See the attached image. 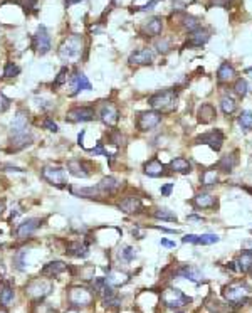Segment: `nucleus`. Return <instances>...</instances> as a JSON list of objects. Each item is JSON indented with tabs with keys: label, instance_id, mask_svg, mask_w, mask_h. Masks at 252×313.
Segmentation results:
<instances>
[{
	"label": "nucleus",
	"instance_id": "obj_1",
	"mask_svg": "<svg viewBox=\"0 0 252 313\" xmlns=\"http://www.w3.org/2000/svg\"><path fill=\"white\" fill-rule=\"evenodd\" d=\"M86 51L84 46V39L79 34H71L67 36L62 44L57 49V54H59L61 61H64L66 64H74L82 57V52Z\"/></svg>",
	"mask_w": 252,
	"mask_h": 313
},
{
	"label": "nucleus",
	"instance_id": "obj_2",
	"mask_svg": "<svg viewBox=\"0 0 252 313\" xmlns=\"http://www.w3.org/2000/svg\"><path fill=\"white\" fill-rule=\"evenodd\" d=\"M121 189V182L116 177H104L103 180H99V184L96 187H88V189H81L79 195H86L88 199H98V197H111L118 194Z\"/></svg>",
	"mask_w": 252,
	"mask_h": 313
},
{
	"label": "nucleus",
	"instance_id": "obj_3",
	"mask_svg": "<svg viewBox=\"0 0 252 313\" xmlns=\"http://www.w3.org/2000/svg\"><path fill=\"white\" fill-rule=\"evenodd\" d=\"M148 105L155 112L172 113L177 108V93L173 89H163L148 98Z\"/></svg>",
	"mask_w": 252,
	"mask_h": 313
},
{
	"label": "nucleus",
	"instance_id": "obj_4",
	"mask_svg": "<svg viewBox=\"0 0 252 313\" xmlns=\"http://www.w3.org/2000/svg\"><path fill=\"white\" fill-rule=\"evenodd\" d=\"M250 286L245 281H234L224 288V298L232 306H242L249 301Z\"/></svg>",
	"mask_w": 252,
	"mask_h": 313
},
{
	"label": "nucleus",
	"instance_id": "obj_5",
	"mask_svg": "<svg viewBox=\"0 0 252 313\" xmlns=\"http://www.w3.org/2000/svg\"><path fill=\"white\" fill-rule=\"evenodd\" d=\"M67 301L72 308H84L94 301V291L86 286H71L67 290Z\"/></svg>",
	"mask_w": 252,
	"mask_h": 313
},
{
	"label": "nucleus",
	"instance_id": "obj_6",
	"mask_svg": "<svg viewBox=\"0 0 252 313\" xmlns=\"http://www.w3.org/2000/svg\"><path fill=\"white\" fill-rule=\"evenodd\" d=\"M41 179L46 180L47 184L57 187V189H64V187L67 185L66 170L61 167H52V165L42 167L41 168Z\"/></svg>",
	"mask_w": 252,
	"mask_h": 313
},
{
	"label": "nucleus",
	"instance_id": "obj_7",
	"mask_svg": "<svg viewBox=\"0 0 252 313\" xmlns=\"http://www.w3.org/2000/svg\"><path fill=\"white\" fill-rule=\"evenodd\" d=\"M192 301L190 296H187L185 293L178 288H167L162 293V303L168 308H183Z\"/></svg>",
	"mask_w": 252,
	"mask_h": 313
},
{
	"label": "nucleus",
	"instance_id": "obj_8",
	"mask_svg": "<svg viewBox=\"0 0 252 313\" xmlns=\"http://www.w3.org/2000/svg\"><path fill=\"white\" fill-rule=\"evenodd\" d=\"M32 49L36 51L39 56H46L47 52L52 49L51 34L47 31L46 26H39L36 34L32 36Z\"/></svg>",
	"mask_w": 252,
	"mask_h": 313
},
{
	"label": "nucleus",
	"instance_id": "obj_9",
	"mask_svg": "<svg viewBox=\"0 0 252 313\" xmlns=\"http://www.w3.org/2000/svg\"><path fill=\"white\" fill-rule=\"evenodd\" d=\"M52 291V285L49 281L46 280H41V278H36V280H31L27 283L26 286V295L31 296L32 300H44V298L49 295V293Z\"/></svg>",
	"mask_w": 252,
	"mask_h": 313
},
{
	"label": "nucleus",
	"instance_id": "obj_10",
	"mask_svg": "<svg viewBox=\"0 0 252 313\" xmlns=\"http://www.w3.org/2000/svg\"><path fill=\"white\" fill-rule=\"evenodd\" d=\"M96 118V110L94 107H72L69 112L66 113V122L69 123H86V122H93Z\"/></svg>",
	"mask_w": 252,
	"mask_h": 313
},
{
	"label": "nucleus",
	"instance_id": "obj_11",
	"mask_svg": "<svg viewBox=\"0 0 252 313\" xmlns=\"http://www.w3.org/2000/svg\"><path fill=\"white\" fill-rule=\"evenodd\" d=\"M160 123H162V113L155 112V110L140 113L137 118V128L140 132H150V130L157 128Z\"/></svg>",
	"mask_w": 252,
	"mask_h": 313
},
{
	"label": "nucleus",
	"instance_id": "obj_12",
	"mask_svg": "<svg viewBox=\"0 0 252 313\" xmlns=\"http://www.w3.org/2000/svg\"><path fill=\"white\" fill-rule=\"evenodd\" d=\"M67 172L71 173L76 179H88L93 173V165L86 160H81V158H72V160L67 162Z\"/></svg>",
	"mask_w": 252,
	"mask_h": 313
},
{
	"label": "nucleus",
	"instance_id": "obj_13",
	"mask_svg": "<svg viewBox=\"0 0 252 313\" xmlns=\"http://www.w3.org/2000/svg\"><path fill=\"white\" fill-rule=\"evenodd\" d=\"M99 120L103 122L106 127H114L119 122V110L114 103L111 101H104L99 107Z\"/></svg>",
	"mask_w": 252,
	"mask_h": 313
},
{
	"label": "nucleus",
	"instance_id": "obj_14",
	"mask_svg": "<svg viewBox=\"0 0 252 313\" xmlns=\"http://www.w3.org/2000/svg\"><path fill=\"white\" fill-rule=\"evenodd\" d=\"M69 83H71V96H74L77 93H81L82 89L84 91H91L93 89V84H91V81L88 79V76L84 73H81L79 69H74L69 76Z\"/></svg>",
	"mask_w": 252,
	"mask_h": 313
},
{
	"label": "nucleus",
	"instance_id": "obj_15",
	"mask_svg": "<svg viewBox=\"0 0 252 313\" xmlns=\"http://www.w3.org/2000/svg\"><path fill=\"white\" fill-rule=\"evenodd\" d=\"M41 226H42V219H39V218H29L26 221H22V223L16 228V238L17 239L31 238Z\"/></svg>",
	"mask_w": 252,
	"mask_h": 313
},
{
	"label": "nucleus",
	"instance_id": "obj_16",
	"mask_svg": "<svg viewBox=\"0 0 252 313\" xmlns=\"http://www.w3.org/2000/svg\"><path fill=\"white\" fill-rule=\"evenodd\" d=\"M29 125H31V117L26 110H19L16 117L11 122V135H22L29 133Z\"/></svg>",
	"mask_w": 252,
	"mask_h": 313
},
{
	"label": "nucleus",
	"instance_id": "obj_17",
	"mask_svg": "<svg viewBox=\"0 0 252 313\" xmlns=\"http://www.w3.org/2000/svg\"><path fill=\"white\" fill-rule=\"evenodd\" d=\"M195 143L197 145H208L212 148V150L219 152L222 148V143H224V133L220 132V130H215V132H210V133H203L200 137L195 138Z\"/></svg>",
	"mask_w": 252,
	"mask_h": 313
},
{
	"label": "nucleus",
	"instance_id": "obj_18",
	"mask_svg": "<svg viewBox=\"0 0 252 313\" xmlns=\"http://www.w3.org/2000/svg\"><path fill=\"white\" fill-rule=\"evenodd\" d=\"M162 31H163V19L162 17H150L148 21L143 22L142 29H140V32H142L145 37H150V39L158 37L160 34H162Z\"/></svg>",
	"mask_w": 252,
	"mask_h": 313
},
{
	"label": "nucleus",
	"instance_id": "obj_19",
	"mask_svg": "<svg viewBox=\"0 0 252 313\" xmlns=\"http://www.w3.org/2000/svg\"><path fill=\"white\" fill-rule=\"evenodd\" d=\"M155 59V51L150 49V47H145V49H138L130 54L128 62L132 66H148L152 64Z\"/></svg>",
	"mask_w": 252,
	"mask_h": 313
},
{
	"label": "nucleus",
	"instance_id": "obj_20",
	"mask_svg": "<svg viewBox=\"0 0 252 313\" xmlns=\"http://www.w3.org/2000/svg\"><path fill=\"white\" fill-rule=\"evenodd\" d=\"M34 142L32 133H22V135H12L9 140V150L7 152H21L24 148L31 147Z\"/></svg>",
	"mask_w": 252,
	"mask_h": 313
},
{
	"label": "nucleus",
	"instance_id": "obj_21",
	"mask_svg": "<svg viewBox=\"0 0 252 313\" xmlns=\"http://www.w3.org/2000/svg\"><path fill=\"white\" fill-rule=\"evenodd\" d=\"M142 207H143L142 199L137 195L124 197V199H121V202L118 204V209L124 214H137L138 211H142Z\"/></svg>",
	"mask_w": 252,
	"mask_h": 313
},
{
	"label": "nucleus",
	"instance_id": "obj_22",
	"mask_svg": "<svg viewBox=\"0 0 252 313\" xmlns=\"http://www.w3.org/2000/svg\"><path fill=\"white\" fill-rule=\"evenodd\" d=\"M192 204L195 209H214L217 205V200L214 195H210L208 192H198V194L193 197Z\"/></svg>",
	"mask_w": 252,
	"mask_h": 313
},
{
	"label": "nucleus",
	"instance_id": "obj_23",
	"mask_svg": "<svg viewBox=\"0 0 252 313\" xmlns=\"http://www.w3.org/2000/svg\"><path fill=\"white\" fill-rule=\"evenodd\" d=\"M67 269V264L64 261H51L44 264V268L41 269V276L44 278H57L61 273H64Z\"/></svg>",
	"mask_w": 252,
	"mask_h": 313
},
{
	"label": "nucleus",
	"instance_id": "obj_24",
	"mask_svg": "<svg viewBox=\"0 0 252 313\" xmlns=\"http://www.w3.org/2000/svg\"><path fill=\"white\" fill-rule=\"evenodd\" d=\"M143 172L145 175L148 177H153V179H157V177H162L165 175V165L162 162L158 160V158H152V160L145 162L143 165Z\"/></svg>",
	"mask_w": 252,
	"mask_h": 313
},
{
	"label": "nucleus",
	"instance_id": "obj_25",
	"mask_svg": "<svg viewBox=\"0 0 252 313\" xmlns=\"http://www.w3.org/2000/svg\"><path fill=\"white\" fill-rule=\"evenodd\" d=\"M210 39V34H208L205 29H202V27H198L195 29L193 32L188 34V39H187V44L188 46H192V47H200L203 46L205 42Z\"/></svg>",
	"mask_w": 252,
	"mask_h": 313
},
{
	"label": "nucleus",
	"instance_id": "obj_26",
	"mask_svg": "<svg viewBox=\"0 0 252 313\" xmlns=\"http://www.w3.org/2000/svg\"><path fill=\"white\" fill-rule=\"evenodd\" d=\"M66 253L71 254L74 258H88L89 254V248L86 243H81V241H71L66 246Z\"/></svg>",
	"mask_w": 252,
	"mask_h": 313
},
{
	"label": "nucleus",
	"instance_id": "obj_27",
	"mask_svg": "<svg viewBox=\"0 0 252 313\" xmlns=\"http://www.w3.org/2000/svg\"><path fill=\"white\" fill-rule=\"evenodd\" d=\"M175 276H180V278H187V280H190L193 283H198L200 280H203V274L200 269L193 268V266H188V264H185V266H182L178 271L175 273Z\"/></svg>",
	"mask_w": 252,
	"mask_h": 313
},
{
	"label": "nucleus",
	"instance_id": "obj_28",
	"mask_svg": "<svg viewBox=\"0 0 252 313\" xmlns=\"http://www.w3.org/2000/svg\"><path fill=\"white\" fill-rule=\"evenodd\" d=\"M235 78V67L230 62H222L219 71H217V79L219 83H229Z\"/></svg>",
	"mask_w": 252,
	"mask_h": 313
},
{
	"label": "nucleus",
	"instance_id": "obj_29",
	"mask_svg": "<svg viewBox=\"0 0 252 313\" xmlns=\"http://www.w3.org/2000/svg\"><path fill=\"white\" fill-rule=\"evenodd\" d=\"M215 117H217V112H215L214 105L203 103L202 107L198 108V122H200V123H210V122H214Z\"/></svg>",
	"mask_w": 252,
	"mask_h": 313
},
{
	"label": "nucleus",
	"instance_id": "obj_30",
	"mask_svg": "<svg viewBox=\"0 0 252 313\" xmlns=\"http://www.w3.org/2000/svg\"><path fill=\"white\" fill-rule=\"evenodd\" d=\"M170 167H172V170H173V172L183 173V175H187V173H190V172H192V163L188 162L187 158H183V157L173 158V160L170 162Z\"/></svg>",
	"mask_w": 252,
	"mask_h": 313
},
{
	"label": "nucleus",
	"instance_id": "obj_31",
	"mask_svg": "<svg viewBox=\"0 0 252 313\" xmlns=\"http://www.w3.org/2000/svg\"><path fill=\"white\" fill-rule=\"evenodd\" d=\"M104 280H106V285L108 286L116 288V286L124 285V283L128 281V274L123 273V271H111Z\"/></svg>",
	"mask_w": 252,
	"mask_h": 313
},
{
	"label": "nucleus",
	"instance_id": "obj_32",
	"mask_svg": "<svg viewBox=\"0 0 252 313\" xmlns=\"http://www.w3.org/2000/svg\"><path fill=\"white\" fill-rule=\"evenodd\" d=\"M200 182L203 187H214L217 182H219V173H217L215 168H208V170H203L200 175Z\"/></svg>",
	"mask_w": 252,
	"mask_h": 313
},
{
	"label": "nucleus",
	"instance_id": "obj_33",
	"mask_svg": "<svg viewBox=\"0 0 252 313\" xmlns=\"http://www.w3.org/2000/svg\"><path fill=\"white\" fill-rule=\"evenodd\" d=\"M237 269L240 273H249L252 269V251H244L237 259Z\"/></svg>",
	"mask_w": 252,
	"mask_h": 313
},
{
	"label": "nucleus",
	"instance_id": "obj_34",
	"mask_svg": "<svg viewBox=\"0 0 252 313\" xmlns=\"http://www.w3.org/2000/svg\"><path fill=\"white\" fill-rule=\"evenodd\" d=\"M237 165V157H235V153H229V155H225V157H222L220 158V162H219V165H217V168L222 172H232L234 170V167Z\"/></svg>",
	"mask_w": 252,
	"mask_h": 313
},
{
	"label": "nucleus",
	"instance_id": "obj_35",
	"mask_svg": "<svg viewBox=\"0 0 252 313\" xmlns=\"http://www.w3.org/2000/svg\"><path fill=\"white\" fill-rule=\"evenodd\" d=\"M220 110H222V113H224V115H232L237 110L235 99L232 98V96H229V94L222 96V99H220Z\"/></svg>",
	"mask_w": 252,
	"mask_h": 313
},
{
	"label": "nucleus",
	"instance_id": "obj_36",
	"mask_svg": "<svg viewBox=\"0 0 252 313\" xmlns=\"http://www.w3.org/2000/svg\"><path fill=\"white\" fill-rule=\"evenodd\" d=\"M153 218L168 221V223H177V216L173 214L170 209H167V207H158V209L153 213Z\"/></svg>",
	"mask_w": 252,
	"mask_h": 313
},
{
	"label": "nucleus",
	"instance_id": "obj_37",
	"mask_svg": "<svg viewBox=\"0 0 252 313\" xmlns=\"http://www.w3.org/2000/svg\"><path fill=\"white\" fill-rule=\"evenodd\" d=\"M14 300V288L11 285H4L0 288V303L4 306H9Z\"/></svg>",
	"mask_w": 252,
	"mask_h": 313
},
{
	"label": "nucleus",
	"instance_id": "obj_38",
	"mask_svg": "<svg viewBox=\"0 0 252 313\" xmlns=\"http://www.w3.org/2000/svg\"><path fill=\"white\" fill-rule=\"evenodd\" d=\"M239 125L244 132H250L252 130V112L250 110H244V112L239 115Z\"/></svg>",
	"mask_w": 252,
	"mask_h": 313
},
{
	"label": "nucleus",
	"instance_id": "obj_39",
	"mask_svg": "<svg viewBox=\"0 0 252 313\" xmlns=\"http://www.w3.org/2000/svg\"><path fill=\"white\" fill-rule=\"evenodd\" d=\"M118 256H119L121 261L130 263V261H133V259L137 258V249L132 248V246H124L123 249H119Z\"/></svg>",
	"mask_w": 252,
	"mask_h": 313
},
{
	"label": "nucleus",
	"instance_id": "obj_40",
	"mask_svg": "<svg viewBox=\"0 0 252 313\" xmlns=\"http://www.w3.org/2000/svg\"><path fill=\"white\" fill-rule=\"evenodd\" d=\"M19 74H21V67H19L16 62H7L6 67H4V78L11 79V78H16Z\"/></svg>",
	"mask_w": 252,
	"mask_h": 313
},
{
	"label": "nucleus",
	"instance_id": "obj_41",
	"mask_svg": "<svg viewBox=\"0 0 252 313\" xmlns=\"http://www.w3.org/2000/svg\"><path fill=\"white\" fill-rule=\"evenodd\" d=\"M219 241H220V238L217 234H202V236H198L197 244L208 246V244H215V243H219Z\"/></svg>",
	"mask_w": 252,
	"mask_h": 313
},
{
	"label": "nucleus",
	"instance_id": "obj_42",
	"mask_svg": "<svg viewBox=\"0 0 252 313\" xmlns=\"http://www.w3.org/2000/svg\"><path fill=\"white\" fill-rule=\"evenodd\" d=\"M69 69H67V67L64 66L62 67V69L59 71V74H57V78L54 79V83H52V86H54V88H59V86H62V84H66L67 83V79H69Z\"/></svg>",
	"mask_w": 252,
	"mask_h": 313
},
{
	"label": "nucleus",
	"instance_id": "obj_43",
	"mask_svg": "<svg viewBox=\"0 0 252 313\" xmlns=\"http://www.w3.org/2000/svg\"><path fill=\"white\" fill-rule=\"evenodd\" d=\"M108 138H109V142L113 143V145H116V147L124 145V137L121 135V132H118V130H113V132H109Z\"/></svg>",
	"mask_w": 252,
	"mask_h": 313
},
{
	"label": "nucleus",
	"instance_id": "obj_44",
	"mask_svg": "<svg viewBox=\"0 0 252 313\" xmlns=\"http://www.w3.org/2000/svg\"><path fill=\"white\" fill-rule=\"evenodd\" d=\"M234 91L237 96H240V98H244V96L247 94V81L245 79H237L235 81V86H234Z\"/></svg>",
	"mask_w": 252,
	"mask_h": 313
},
{
	"label": "nucleus",
	"instance_id": "obj_45",
	"mask_svg": "<svg viewBox=\"0 0 252 313\" xmlns=\"http://www.w3.org/2000/svg\"><path fill=\"white\" fill-rule=\"evenodd\" d=\"M183 27H185L188 32H193V31H195V29L200 27V24H198V21H197L195 17H190V16H188V17L183 19Z\"/></svg>",
	"mask_w": 252,
	"mask_h": 313
},
{
	"label": "nucleus",
	"instance_id": "obj_46",
	"mask_svg": "<svg viewBox=\"0 0 252 313\" xmlns=\"http://www.w3.org/2000/svg\"><path fill=\"white\" fill-rule=\"evenodd\" d=\"M41 125H42V128L47 130V132H54V133L59 132V127H57V123L52 118H49V117H46L44 120H42Z\"/></svg>",
	"mask_w": 252,
	"mask_h": 313
},
{
	"label": "nucleus",
	"instance_id": "obj_47",
	"mask_svg": "<svg viewBox=\"0 0 252 313\" xmlns=\"http://www.w3.org/2000/svg\"><path fill=\"white\" fill-rule=\"evenodd\" d=\"M155 47L158 49V52H163V54H167V52L172 49V44H170V41H168V39H162V41L157 42V46H155Z\"/></svg>",
	"mask_w": 252,
	"mask_h": 313
},
{
	"label": "nucleus",
	"instance_id": "obj_48",
	"mask_svg": "<svg viewBox=\"0 0 252 313\" xmlns=\"http://www.w3.org/2000/svg\"><path fill=\"white\" fill-rule=\"evenodd\" d=\"M9 108H11V99L0 91V113H6Z\"/></svg>",
	"mask_w": 252,
	"mask_h": 313
},
{
	"label": "nucleus",
	"instance_id": "obj_49",
	"mask_svg": "<svg viewBox=\"0 0 252 313\" xmlns=\"http://www.w3.org/2000/svg\"><path fill=\"white\" fill-rule=\"evenodd\" d=\"M24 256H26V251H22V253H19L16 258H14V263H16V266L19 271H24L26 269V261H24Z\"/></svg>",
	"mask_w": 252,
	"mask_h": 313
},
{
	"label": "nucleus",
	"instance_id": "obj_50",
	"mask_svg": "<svg viewBox=\"0 0 252 313\" xmlns=\"http://www.w3.org/2000/svg\"><path fill=\"white\" fill-rule=\"evenodd\" d=\"M160 2V0H150V2L147 4V6H143V7H137L135 11H138V12H148V11H153V7L157 6V4Z\"/></svg>",
	"mask_w": 252,
	"mask_h": 313
},
{
	"label": "nucleus",
	"instance_id": "obj_51",
	"mask_svg": "<svg viewBox=\"0 0 252 313\" xmlns=\"http://www.w3.org/2000/svg\"><path fill=\"white\" fill-rule=\"evenodd\" d=\"M91 153L96 157V155H106V150H104V143L103 142H98V145H96V148H93L91 150Z\"/></svg>",
	"mask_w": 252,
	"mask_h": 313
},
{
	"label": "nucleus",
	"instance_id": "obj_52",
	"mask_svg": "<svg viewBox=\"0 0 252 313\" xmlns=\"http://www.w3.org/2000/svg\"><path fill=\"white\" fill-rule=\"evenodd\" d=\"M172 190H173V184H165L162 185V189H160V192H162V195L165 197H168L172 194Z\"/></svg>",
	"mask_w": 252,
	"mask_h": 313
},
{
	"label": "nucleus",
	"instance_id": "obj_53",
	"mask_svg": "<svg viewBox=\"0 0 252 313\" xmlns=\"http://www.w3.org/2000/svg\"><path fill=\"white\" fill-rule=\"evenodd\" d=\"M36 4H37V0H24L22 7L26 9V11H32V9H36Z\"/></svg>",
	"mask_w": 252,
	"mask_h": 313
},
{
	"label": "nucleus",
	"instance_id": "obj_54",
	"mask_svg": "<svg viewBox=\"0 0 252 313\" xmlns=\"http://www.w3.org/2000/svg\"><path fill=\"white\" fill-rule=\"evenodd\" d=\"M197 239H198V236L195 234H187L185 238H182L183 243H192V244H197Z\"/></svg>",
	"mask_w": 252,
	"mask_h": 313
},
{
	"label": "nucleus",
	"instance_id": "obj_55",
	"mask_svg": "<svg viewBox=\"0 0 252 313\" xmlns=\"http://www.w3.org/2000/svg\"><path fill=\"white\" fill-rule=\"evenodd\" d=\"M160 244L165 248H175V243H173V241H168V239H162L160 241Z\"/></svg>",
	"mask_w": 252,
	"mask_h": 313
},
{
	"label": "nucleus",
	"instance_id": "obj_56",
	"mask_svg": "<svg viewBox=\"0 0 252 313\" xmlns=\"http://www.w3.org/2000/svg\"><path fill=\"white\" fill-rule=\"evenodd\" d=\"M4 211H6V200H4V199H0V216H2Z\"/></svg>",
	"mask_w": 252,
	"mask_h": 313
},
{
	"label": "nucleus",
	"instance_id": "obj_57",
	"mask_svg": "<svg viewBox=\"0 0 252 313\" xmlns=\"http://www.w3.org/2000/svg\"><path fill=\"white\" fill-rule=\"evenodd\" d=\"M77 2H82V0H66V6L69 7V6H72V4H77Z\"/></svg>",
	"mask_w": 252,
	"mask_h": 313
},
{
	"label": "nucleus",
	"instance_id": "obj_58",
	"mask_svg": "<svg viewBox=\"0 0 252 313\" xmlns=\"http://www.w3.org/2000/svg\"><path fill=\"white\" fill-rule=\"evenodd\" d=\"M188 221H202L200 216H188Z\"/></svg>",
	"mask_w": 252,
	"mask_h": 313
},
{
	"label": "nucleus",
	"instance_id": "obj_59",
	"mask_svg": "<svg viewBox=\"0 0 252 313\" xmlns=\"http://www.w3.org/2000/svg\"><path fill=\"white\" fill-rule=\"evenodd\" d=\"M244 248L247 249V251H249V249L252 248V241H247V243H244Z\"/></svg>",
	"mask_w": 252,
	"mask_h": 313
},
{
	"label": "nucleus",
	"instance_id": "obj_60",
	"mask_svg": "<svg viewBox=\"0 0 252 313\" xmlns=\"http://www.w3.org/2000/svg\"><path fill=\"white\" fill-rule=\"evenodd\" d=\"M0 234H2V231H0Z\"/></svg>",
	"mask_w": 252,
	"mask_h": 313
},
{
	"label": "nucleus",
	"instance_id": "obj_61",
	"mask_svg": "<svg viewBox=\"0 0 252 313\" xmlns=\"http://www.w3.org/2000/svg\"><path fill=\"white\" fill-rule=\"evenodd\" d=\"M0 187H2V185H0Z\"/></svg>",
	"mask_w": 252,
	"mask_h": 313
}]
</instances>
